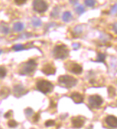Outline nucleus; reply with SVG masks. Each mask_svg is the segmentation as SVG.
Segmentation results:
<instances>
[{"label":"nucleus","instance_id":"obj_21","mask_svg":"<svg viewBox=\"0 0 117 129\" xmlns=\"http://www.w3.org/2000/svg\"><path fill=\"white\" fill-rule=\"evenodd\" d=\"M76 12L78 15H82L85 12V9H84V7L83 6L80 5V6H78V7H77L76 8Z\"/></svg>","mask_w":117,"mask_h":129},{"label":"nucleus","instance_id":"obj_10","mask_svg":"<svg viewBox=\"0 0 117 129\" xmlns=\"http://www.w3.org/2000/svg\"><path fill=\"white\" fill-rule=\"evenodd\" d=\"M71 121H72L73 126L76 129H80V128L83 127V126L84 124V120L81 117L73 118Z\"/></svg>","mask_w":117,"mask_h":129},{"label":"nucleus","instance_id":"obj_9","mask_svg":"<svg viewBox=\"0 0 117 129\" xmlns=\"http://www.w3.org/2000/svg\"><path fill=\"white\" fill-rule=\"evenodd\" d=\"M106 124L114 129L117 128V118L114 115H109L106 118Z\"/></svg>","mask_w":117,"mask_h":129},{"label":"nucleus","instance_id":"obj_27","mask_svg":"<svg viewBox=\"0 0 117 129\" xmlns=\"http://www.w3.org/2000/svg\"><path fill=\"white\" fill-rule=\"evenodd\" d=\"M0 30L1 32L4 33V34H7L9 31V29L7 26H1L0 27Z\"/></svg>","mask_w":117,"mask_h":129},{"label":"nucleus","instance_id":"obj_24","mask_svg":"<svg viewBox=\"0 0 117 129\" xmlns=\"http://www.w3.org/2000/svg\"><path fill=\"white\" fill-rule=\"evenodd\" d=\"M84 2H85V4L87 7H93L96 4V1H93V0H86Z\"/></svg>","mask_w":117,"mask_h":129},{"label":"nucleus","instance_id":"obj_15","mask_svg":"<svg viewBox=\"0 0 117 129\" xmlns=\"http://www.w3.org/2000/svg\"><path fill=\"white\" fill-rule=\"evenodd\" d=\"M13 28L15 31L20 32L24 29V25L22 23H16L13 26Z\"/></svg>","mask_w":117,"mask_h":129},{"label":"nucleus","instance_id":"obj_5","mask_svg":"<svg viewBox=\"0 0 117 129\" xmlns=\"http://www.w3.org/2000/svg\"><path fill=\"white\" fill-rule=\"evenodd\" d=\"M33 9L38 13H44L47 11L48 5L46 1H34L32 3Z\"/></svg>","mask_w":117,"mask_h":129},{"label":"nucleus","instance_id":"obj_25","mask_svg":"<svg viewBox=\"0 0 117 129\" xmlns=\"http://www.w3.org/2000/svg\"><path fill=\"white\" fill-rule=\"evenodd\" d=\"M8 126L10 128H15L17 126V123L14 120H10L8 121Z\"/></svg>","mask_w":117,"mask_h":129},{"label":"nucleus","instance_id":"obj_32","mask_svg":"<svg viewBox=\"0 0 117 129\" xmlns=\"http://www.w3.org/2000/svg\"><path fill=\"white\" fill-rule=\"evenodd\" d=\"M26 1H25V0H23V1H15L14 2H15L17 4H19V5H20V4H25Z\"/></svg>","mask_w":117,"mask_h":129},{"label":"nucleus","instance_id":"obj_20","mask_svg":"<svg viewBox=\"0 0 117 129\" xmlns=\"http://www.w3.org/2000/svg\"><path fill=\"white\" fill-rule=\"evenodd\" d=\"M7 75V70L4 67L0 66V79H3Z\"/></svg>","mask_w":117,"mask_h":129},{"label":"nucleus","instance_id":"obj_26","mask_svg":"<svg viewBox=\"0 0 117 129\" xmlns=\"http://www.w3.org/2000/svg\"><path fill=\"white\" fill-rule=\"evenodd\" d=\"M54 125H55V121L53 120H48L45 123V126L46 127H50V126H53Z\"/></svg>","mask_w":117,"mask_h":129},{"label":"nucleus","instance_id":"obj_19","mask_svg":"<svg viewBox=\"0 0 117 129\" xmlns=\"http://www.w3.org/2000/svg\"><path fill=\"white\" fill-rule=\"evenodd\" d=\"M106 59V55L101 53H98V56H97V61L98 62H104Z\"/></svg>","mask_w":117,"mask_h":129},{"label":"nucleus","instance_id":"obj_22","mask_svg":"<svg viewBox=\"0 0 117 129\" xmlns=\"http://www.w3.org/2000/svg\"><path fill=\"white\" fill-rule=\"evenodd\" d=\"M108 92H109V95L110 97H114V96L116 95V90H115V89H114L113 87H111V86H110V87L108 88Z\"/></svg>","mask_w":117,"mask_h":129},{"label":"nucleus","instance_id":"obj_31","mask_svg":"<svg viewBox=\"0 0 117 129\" xmlns=\"http://www.w3.org/2000/svg\"><path fill=\"white\" fill-rule=\"evenodd\" d=\"M39 119H40V114L39 113H36L34 115V117H33V121L34 122H37L39 121Z\"/></svg>","mask_w":117,"mask_h":129},{"label":"nucleus","instance_id":"obj_29","mask_svg":"<svg viewBox=\"0 0 117 129\" xmlns=\"http://www.w3.org/2000/svg\"><path fill=\"white\" fill-rule=\"evenodd\" d=\"M25 114L28 116H31L33 114V110L31 108H27L25 110Z\"/></svg>","mask_w":117,"mask_h":129},{"label":"nucleus","instance_id":"obj_17","mask_svg":"<svg viewBox=\"0 0 117 129\" xmlns=\"http://www.w3.org/2000/svg\"><path fill=\"white\" fill-rule=\"evenodd\" d=\"M82 32H83V28L81 25H77L73 30V34L76 36L81 35Z\"/></svg>","mask_w":117,"mask_h":129},{"label":"nucleus","instance_id":"obj_6","mask_svg":"<svg viewBox=\"0 0 117 129\" xmlns=\"http://www.w3.org/2000/svg\"><path fill=\"white\" fill-rule=\"evenodd\" d=\"M103 103V98L98 95H93L88 97V103L92 107H100Z\"/></svg>","mask_w":117,"mask_h":129},{"label":"nucleus","instance_id":"obj_4","mask_svg":"<svg viewBox=\"0 0 117 129\" xmlns=\"http://www.w3.org/2000/svg\"><path fill=\"white\" fill-rule=\"evenodd\" d=\"M58 82L65 87L72 88L77 84L78 80L70 75H62L59 77Z\"/></svg>","mask_w":117,"mask_h":129},{"label":"nucleus","instance_id":"obj_14","mask_svg":"<svg viewBox=\"0 0 117 129\" xmlns=\"http://www.w3.org/2000/svg\"><path fill=\"white\" fill-rule=\"evenodd\" d=\"M62 20H63L64 22L68 23V22L70 21V20L73 18V16H72V15H71V13H70V12L66 11V12H65L62 14Z\"/></svg>","mask_w":117,"mask_h":129},{"label":"nucleus","instance_id":"obj_18","mask_svg":"<svg viewBox=\"0 0 117 129\" xmlns=\"http://www.w3.org/2000/svg\"><path fill=\"white\" fill-rule=\"evenodd\" d=\"M58 15H59L58 7H55L53 8V11L51 12V13H50V17L55 18V17H57L58 16Z\"/></svg>","mask_w":117,"mask_h":129},{"label":"nucleus","instance_id":"obj_11","mask_svg":"<svg viewBox=\"0 0 117 129\" xmlns=\"http://www.w3.org/2000/svg\"><path fill=\"white\" fill-rule=\"evenodd\" d=\"M28 92L26 91V89L23 87L22 85H20V84H18V85H16L14 87V95L15 96H17V97H20V96H22L25 94H26Z\"/></svg>","mask_w":117,"mask_h":129},{"label":"nucleus","instance_id":"obj_28","mask_svg":"<svg viewBox=\"0 0 117 129\" xmlns=\"http://www.w3.org/2000/svg\"><path fill=\"white\" fill-rule=\"evenodd\" d=\"M111 13L114 15V14H117V3L115 4L111 9Z\"/></svg>","mask_w":117,"mask_h":129},{"label":"nucleus","instance_id":"obj_3","mask_svg":"<svg viewBox=\"0 0 117 129\" xmlns=\"http://www.w3.org/2000/svg\"><path fill=\"white\" fill-rule=\"evenodd\" d=\"M53 56L57 59H65L69 55V51L65 45H58L54 48Z\"/></svg>","mask_w":117,"mask_h":129},{"label":"nucleus","instance_id":"obj_30","mask_svg":"<svg viewBox=\"0 0 117 129\" xmlns=\"http://www.w3.org/2000/svg\"><path fill=\"white\" fill-rule=\"evenodd\" d=\"M72 46H73V48L75 50H77V49H78V48L81 47V44L78 43H74L72 45Z\"/></svg>","mask_w":117,"mask_h":129},{"label":"nucleus","instance_id":"obj_12","mask_svg":"<svg viewBox=\"0 0 117 129\" xmlns=\"http://www.w3.org/2000/svg\"><path fill=\"white\" fill-rule=\"evenodd\" d=\"M70 97L76 103H81L84 100L83 96L78 92H73L70 95Z\"/></svg>","mask_w":117,"mask_h":129},{"label":"nucleus","instance_id":"obj_1","mask_svg":"<svg viewBox=\"0 0 117 129\" xmlns=\"http://www.w3.org/2000/svg\"><path fill=\"white\" fill-rule=\"evenodd\" d=\"M37 64L34 60L30 59L21 66L19 72L22 75H31L34 72L37 68Z\"/></svg>","mask_w":117,"mask_h":129},{"label":"nucleus","instance_id":"obj_16","mask_svg":"<svg viewBox=\"0 0 117 129\" xmlns=\"http://www.w3.org/2000/svg\"><path fill=\"white\" fill-rule=\"evenodd\" d=\"M32 23L33 26H34V27H39L42 25V21L40 20V19H39L36 17H34L32 19Z\"/></svg>","mask_w":117,"mask_h":129},{"label":"nucleus","instance_id":"obj_8","mask_svg":"<svg viewBox=\"0 0 117 129\" xmlns=\"http://www.w3.org/2000/svg\"><path fill=\"white\" fill-rule=\"evenodd\" d=\"M55 68L52 64H46L43 66L42 69V72L46 75H52L55 73Z\"/></svg>","mask_w":117,"mask_h":129},{"label":"nucleus","instance_id":"obj_35","mask_svg":"<svg viewBox=\"0 0 117 129\" xmlns=\"http://www.w3.org/2000/svg\"><path fill=\"white\" fill-rule=\"evenodd\" d=\"M1 52H2V51H0V53H1Z\"/></svg>","mask_w":117,"mask_h":129},{"label":"nucleus","instance_id":"obj_7","mask_svg":"<svg viewBox=\"0 0 117 129\" xmlns=\"http://www.w3.org/2000/svg\"><path fill=\"white\" fill-rule=\"evenodd\" d=\"M68 69L76 74H80L83 72L82 66L76 63H70L69 66H68Z\"/></svg>","mask_w":117,"mask_h":129},{"label":"nucleus","instance_id":"obj_13","mask_svg":"<svg viewBox=\"0 0 117 129\" xmlns=\"http://www.w3.org/2000/svg\"><path fill=\"white\" fill-rule=\"evenodd\" d=\"M10 93V90L8 87H4L0 89V98L1 99H4L8 97V95Z\"/></svg>","mask_w":117,"mask_h":129},{"label":"nucleus","instance_id":"obj_2","mask_svg":"<svg viewBox=\"0 0 117 129\" xmlns=\"http://www.w3.org/2000/svg\"><path fill=\"white\" fill-rule=\"evenodd\" d=\"M36 87L37 89L43 94H48L52 92L54 88V86L51 82L44 79L37 81L36 82Z\"/></svg>","mask_w":117,"mask_h":129},{"label":"nucleus","instance_id":"obj_33","mask_svg":"<svg viewBox=\"0 0 117 129\" xmlns=\"http://www.w3.org/2000/svg\"><path fill=\"white\" fill-rule=\"evenodd\" d=\"M11 115H12V111L10 110V111H8V112L4 115V117H5L6 118H9L11 116Z\"/></svg>","mask_w":117,"mask_h":129},{"label":"nucleus","instance_id":"obj_23","mask_svg":"<svg viewBox=\"0 0 117 129\" xmlns=\"http://www.w3.org/2000/svg\"><path fill=\"white\" fill-rule=\"evenodd\" d=\"M12 49L14 50V51H21V50L24 49V46L22 44H17V45H14L12 47Z\"/></svg>","mask_w":117,"mask_h":129},{"label":"nucleus","instance_id":"obj_34","mask_svg":"<svg viewBox=\"0 0 117 129\" xmlns=\"http://www.w3.org/2000/svg\"><path fill=\"white\" fill-rule=\"evenodd\" d=\"M113 28H114V30L115 31V32H116V33H117V23H115V24L114 25Z\"/></svg>","mask_w":117,"mask_h":129}]
</instances>
